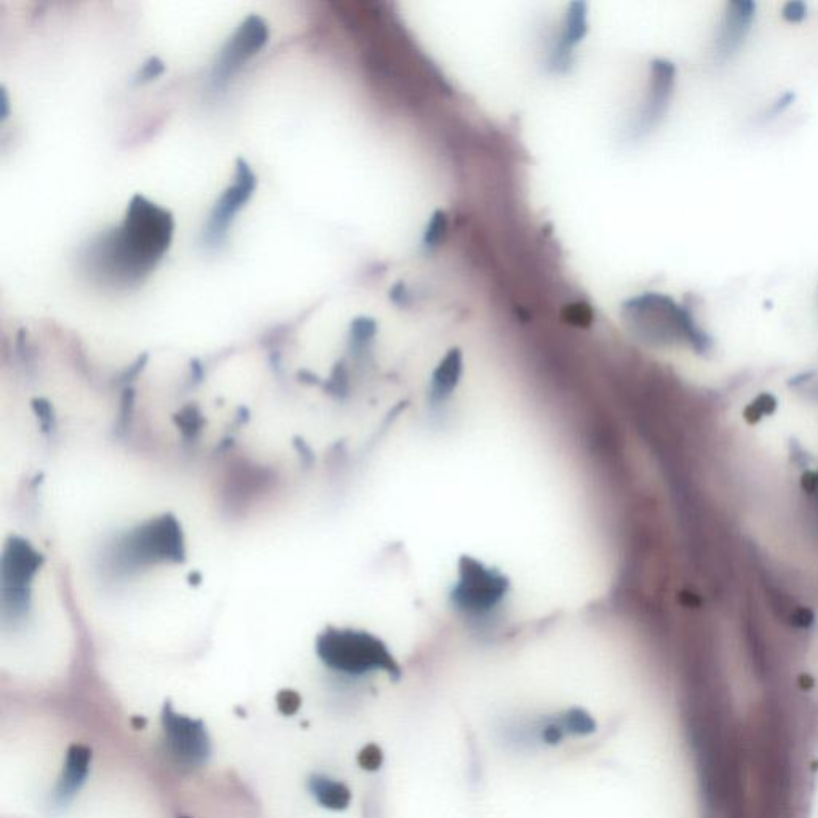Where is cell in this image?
<instances>
[{
  "instance_id": "cell-16",
  "label": "cell",
  "mask_w": 818,
  "mask_h": 818,
  "mask_svg": "<svg viewBox=\"0 0 818 818\" xmlns=\"http://www.w3.org/2000/svg\"><path fill=\"white\" fill-rule=\"evenodd\" d=\"M382 751L378 745H366L362 751H360V755H358V764L366 769V771H376L379 769L382 764Z\"/></svg>"
},
{
  "instance_id": "cell-23",
  "label": "cell",
  "mask_w": 818,
  "mask_h": 818,
  "mask_svg": "<svg viewBox=\"0 0 818 818\" xmlns=\"http://www.w3.org/2000/svg\"><path fill=\"white\" fill-rule=\"evenodd\" d=\"M2 101H0V106H2V119H7L8 114V96L7 92H5V88H2Z\"/></svg>"
},
{
  "instance_id": "cell-19",
  "label": "cell",
  "mask_w": 818,
  "mask_h": 818,
  "mask_svg": "<svg viewBox=\"0 0 818 818\" xmlns=\"http://www.w3.org/2000/svg\"><path fill=\"white\" fill-rule=\"evenodd\" d=\"M163 71H165V64H163L159 58H151L147 63H144L143 68H141V71L138 72V76H136V80H138V82H149V80L159 77Z\"/></svg>"
},
{
  "instance_id": "cell-15",
  "label": "cell",
  "mask_w": 818,
  "mask_h": 818,
  "mask_svg": "<svg viewBox=\"0 0 818 818\" xmlns=\"http://www.w3.org/2000/svg\"><path fill=\"white\" fill-rule=\"evenodd\" d=\"M560 724L563 731H568L569 734L574 735H588L596 731V723L593 721L592 716L588 715L587 711L579 710V708L569 710L560 719Z\"/></svg>"
},
{
  "instance_id": "cell-13",
  "label": "cell",
  "mask_w": 818,
  "mask_h": 818,
  "mask_svg": "<svg viewBox=\"0 0 818 818\" xmlns=\"http://www.w3.org/2000/svg\"><path fill=\"white\" fill-rule=\"evenodd\" d=\"M461 373V350H449L446 357L441 360L435 373H433L432 389H430L432 397L440 400V398H445L446 395L451 394V390L456 387L457 381L461 378Z\"/></svg>"
},
{
  "instance_id": "cell-10",
  "label": "cell",
  "mask_w": 818,
  "mask_h": 818,
  "mask_svg": "<svg viewBox=\"0 0 818 818\" xmlns=\"http://www.w3.org/2000/svg\"><path fill=\"white\" fill-rule=\"evenodd\" d=\"M92 763V750L84 745H72L66 753L63 774L53 793L56 806H66L80 788L84 787Z\"/></svg>"
},
{
  "instance_id": "cell-17",
  "label": "cell",
  "mask_w": 818,
  "mask_h": 818,
  "mask_svg": "<svg viewBox=\"0 0 818 818\" xmlns=\"http://www.w3.org/2000/svg\"><path fill=\"white\" fill-rule=\"evenodd\" d=\"M277 705L280 713L291 716L298 713L299 707H301V697H299L298 692L285 689V691L278 692Z\"/></svg>"
},
{
  "instance_id": "cell-5",
  "label": "cell",
  "mask_w": 818,
  "mask_h": 818,
  "mask_svg": "<svg viewBox=\"0 0 818 818\" xmlns=\"http://www.w3.org/2000/svg\"><path fill=\"white\" fill-rule=\"evenodd\" d=\"M163 732L168 755L179 766L195 769L207 764L211 745L205 724L199 719L179 715L170 703L162 711Z\"/></svg>"
},
{
  "instance_id": "cell-18",
  "label": "cell",
  "mask_w": 818,
  "mask_h": 818,
  "mask_svg": "<svg viewBox=\"0 0 818 818\" xmlns=\"http://www.w3.org/2000/svg\"><path fill=\"white\" fill-rule=\"evenodd\" d=\"M782 16L788 23H801L807 16V4L801 0H791L783 5Z\"/></svg>"
},
{
  "instance_id": "cell-11",
  "label": "cell",
  "mask_w": 818,
  "mask_h": 818,
  "mask_svg": "<svg viewBox=\"0 0 818 818\" xmlns=\"http://www.w3.org/2000/svg\"><path fill=\"white\" fill-rule=\"evenodd\" d=\"M588 32L587 5L584 2H572L566 12L560 44L553 55V66L560 68L566 64L572 48L584 40Z\"/></svg>"
},
{
  "instance_id": "cell-9",
  "label": "cell",
  "mask_w": 818,
  "mask_h": 818,
  "mask_svg": "<svg viewBox=\"0 0 818 818\" xmlns=\"http://www.w3.org/2000/svg\"><path fill=\"white\" fill-rule=\"evenodd\" d=\"M756 18V4L751 0H732L726 5L723 21L715 39L716 60H731L739 52Z\"/></svg>"
},
{
  "instance_id": "cell-4",
  "label": "cell",
  "mask_w": 818,
  "mask_h": 818,
  "mask_svg": "<svg viewBox=\"0 0 818 818\" xmlns=\"http://www.w3.org/2000/svg\"><path fill=\"white\" fill-rule=\"evenodd\" d=\"M461 574L453 588V604L469 614L491 611L507 592V580L496 569L486 568L480 561L465 556Z\"/></svg>"
},
{
  "instance_id": "cell-24",
  "label": "cell",
  "mask_w": 818,
  "mask_h": 818,
  "mask_svg": "<svg viewBox=\"0 0 818 818\" xmlns=\"http://www.w3.org/2000/svg\"><path fill=\"white\" fill-rule=\"evenodd\" d=\"M181 818H189V817H181Z\"/></svg>"
},
{
  "instance_id": "cell-12",
  "label": "cell",
  "mask_w": 818,
  "mask_h": 818,
  "mask_svg": "<svg viewBox=\"0 0 818 818\" xmlns=\"http://www.w3.org/2000/svg\"><path fill=\"white\" fill-rule=\"evenodd\" d=\"M309 790L320 806L331 811H344L352 801V793L344 783L325 775H314L309 780Z\"/></svg>"
},
{
  "instance_id": "cell-2",
  "label": "cell",
  "mask_w": 818,
  "mask_h": 818,
  "mask_svg": "<svg viewBox=\"0 0 818 818\" xmlns=\"http://www.w3.org/2000/svg\"><path fill=\"white\" fill-rule=\"evenodd\" d=\"M622 317L638 338L651 344L687 342L700 352L710 347V339L691 310L667 294L643 293L628 299L622 306Z\"/></svg>"
},
{
  "instance_id": "cell-7",
  "label": "cell",
  "mask_w": 818,
  "mask_h": 818,
  "mask_svg": "<svg viewBox=\"0 0 818 818\" xmlns=\"http://www.w3.org/2000/svg\"><path fill=\"white\" fill-rule=\"evenodd\" d=\"M256 189V176L247 160H237V171L232 186L227 187L211 211L207 226L203 229V242L207 247H218L226 239L227 229L234 216L245 207Z\"/></svg>"
},
{
  "instance_id": "cell-14",
  "label": "cell",
  "mask_w": 818,
  "mask_h": 818,
  "mask_svg": "<svg viewBox=\"0 0 818 818\" xmlns=\"http://www.w3.org/2000/svg\"><path fill=\"white\" fill-rule=\"evenodd\" d=\"M446 232H448V216L445 211L437 210L430 216L429 224L425 227L424 237H422V245L425 250L433 251L440 247L441 242L445 240Z\"/></svg>"
},
{
  "instance_id": "cell-22",
  "label": "cell",
  "mask_w": 818,
  "mask_h": 818,
  "mask_svg": "<svg viewBox=\"0 0 818 818\" xmlns=\"http://www.w3.org/2000/svg\"><path fill=\"white\" fill-rule=\"evenodd\" d=\"M390 299H392L397 306H406V304H408L411 296H409L408 290H406L405 283H397V285L392 288V291H390Z\"/></svg>"
},
{
  "instance_id": "cell-3",
  "label": "cell",
  "mask_w": 818,
  "mask_h": 818,
  "mask_svg": "<svg viewBox=\"0 0 818 818\" xmlns=\"http://www.w3.org/2000/svg\"><path fill=\"white\" fill-rule=\"evenodd\" d=\"M317 651L328 667L347 675L384 670L395 678L400 676V668L386 644L370 633L331 628L318 638Z\"/></svg>"
},
{
  "instance_id": "cell-21",
  "label": "cell",
  "mask_w": 818,
  "mask_h": 818,
  "mask_svg": "<svg viewBox=\"0 0 818 818\" xmlns=\"http://www.w3.org/2000/svg\"><path fill=\"white\" fill-rule=\"evenodd\" d=\"M563 727L561 724H547V726L542 729V739H544L545 743L548 745H556V743H560L563 740Z\"/></svg>"
},
{
  "instance_id": "cell-1",
  "label": "cell",
  "mask_w": 818,
  "mask_h": 818,
  "mask_svg": "<svg viewBox=\"0 0 818 818\" xmlns=\"http://www.w3.org/2000/svg\"><path fill=\"white\" fill-rule=\"evenodd\" d=\"M175 219L170 211L135 195L128 203L124 223L101 234L85 255L88 271L114 286L143 280L170 248Z\"/></svg>"
},
{
  "instance_id": "cell-8",
  "label": "cell",
  "mask_w": 818,
  "mask_h": 818,
  "mask_svg": "<svg viewBox=\"0 0 818 818\" xmlns=\"http://www.w3.org/2000/svg\"><path fill=\"white\" fill-rule=\"evenodd\" d=\"M676 68L672 61L654 60L651 64L648 100L638 114L633 132L638 136L648 135L664 119L668 104L675 88Z\"/></svg>"
},
{
  "instance_id": "cell-6",
  "label": "cell",
  "mask_w": 818,
  "mask_h": 818,
  "mask_svg": "<svg viewBox=\"0 0 818 818\" xmlns=\"http://www.w3.org/2000/svg\"><path fill=\"white\" fill-rule=\"evenodd\" d=\"M269 40V28L266 21L258 15H250L247 20L235 29L216 60L211 82L216 88L223 87L235 72L255 56Z\"/></svg>"
},
{
  "instance_id": "cell-20",
  "label": "cell",
  "mask_w": 818,
  "mask_h": 818,
  "mask_svg": "<svg viewBox=\"0 0 818 818\" xmlns=\"http://www.w3.org/2000/svg\"><path fill=\"white\" fill-rule=\"evenodd\" d=\"M566 314H568V322L574 323V325H587L592 320V310L585 304L569 306L566 309Z\"/></svg>"
}]
</instances>
